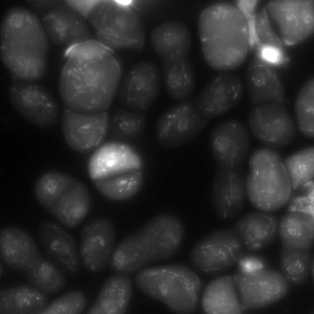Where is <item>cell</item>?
Returning <instances> with one entry per match:
<instances>
[{"label": "cell", "instance_id": "cell-1", "mask_svg": "<svg viewBox=\"0 0 314 314\" xmlns=\"http://www.w3.org/2000/svg\"><path fill=\"white\" fill-rule=\"evenodd\" d=\"M65 56L59 90L67 108L87 114L106 111L122 77L113 50L91 39L67 48Z\"/></svg>", "mask_w": 314, "mask_h": 314}, {"label": "cell", "instance_id": "cell-2", "mask_svg": "<svg viewBox=\"0 0 314 314\" xmlns=\"http://www.w3.org/2000/svg\"><path fill=\"white\" fill-rule=\"evenodd\" d=\"M199 32L205 60L212 68L228 71L241 65L251 46L249 21L238 5L218 2L202 13Z\"/></svg>", "mask_w": 314, "mask_h": 314}, {"label": "cell", "instance_id": "cell-3", "mask_svg": "<svg viewBox=\"0 0 314 314\" xmlns=\"http://www.w3.org/2000/svg\"><path fill=\"white\" fill-rule=\"evenodd\" d=\"M48 44L43 26L32 12L17 7L6 14L1 28V56L19 80L33 82L42 76Z\"/></svg>", "mask_w": 314, "mask_h": 314}, {"label": "cell", "instance_id": "cell-4", "mask_svg": "<svg viewBox=\"0 0 314 314\" xmlns=\"http://www.w3.org/2000/svg\"><path fill=\"white\" fill-rule=\"evenodd\" d=\"M184 235L183 226L178 219L169 214L159 215L119 243L112 252L110 268L117 274L137 273L174 255Z\"/></svg>", "mask_w": 314, "mask_h": 314}, {"label": "cell", "instance_id": "cell-5", "mask_svg": "<svg viewBox=\"0 0 314 314\" xmlns=\"http://www.w3.org/2000/svg\"><path fill=\"white\" fill-rule=\"evenodd\" d=\"M134 281L141 292L162 301L175 313L191 314L197 308L200 280L186 266L171 265L145 268L136 273Z\"/></svg>", "mask_w": 314, "mask_h": 314}, {"label": "cell", "instance_id": "cell-6", "mask_svg": "<svg viewBox=\"0 0 314 314\" xmlns=\"http://www.w3.org/2000/svg\"><path fill=\"white\" fill-rule=\"evenodd\" d=\"M247 195L260 211L271 212L283 207L290 198L292 186L279 155L268 148L258 149L249 160Z\"/></svg>", "mask_w": 314, "mask_h": 314}, {"label": "cell", "instance_id": "cell-7", "mask_svg": "<svg viewBox=\"0 0 314 314\" xmlns=\"http://www.w3.org/2000/svg\"><path fill=\"white\" fill-rule=\"evenodd\" d=\"M86 19L96 40L112 50L138 49L144 44L140 17L124 0H95Z\"/></svg>", "mask_w": 314, "mask_h": 314}, {"label": "cell", "instance_id": "cell-8", "mask_svg": "<svg viewBox=\"0 0 314 314\" xmlns=\"http://www.w3.org/2000/svg\"><path fill=\"white\" fill-rule=\"evenodd\" d=\"M244 251L235 231L224 229L211 233L197 243L191 251L190 259L197 271L216 276L237 264Z\"/></svg>", "mask_w": 314, "mask_h": 314}, {"label": "cell", "instance_id": "cell-9", "mask_svg": "<svg viewBox=\"0 0 314 314\" xmlns=\"http://www.w3.org/2000/svg\"><path fill=\"white\" fill-rule=\"evenodd\" d=\"M248 122L253 136L272 149L286 147L295 135L293 121L282 102L255 105L249 113Z\"/></svg>", "mask_w": 314, "mask_h": 314}, {"label": "cell", "instance_id": "cell-10", "mask_svg": "<svg viewBox=\"0 0 314 314\" xmlns=\"http://www.w3.org/2000/svg\"><path fill=\"white\" fill-rule=\"evenodd\" d=\"M161 77L154 63L140 62L122 76L117 93L121 106L138 113H145L151 106L160 89Z\"/></svg>", "mask_w": 314, "mask_h": 314}, {"label": "cell", "instance_id": "cell-11", "mask_svg": "<svg viewBox=\"0 0 314 314\" xmlns=\"http://www.w3.org/2000/svg\"><path fill=\"white\" fill-rule=\"evenodd\" d=\"M9 94L15 110L31 123L47 128L58 121L60 115L59 105L52 94L41 86L19 80L11 85Z\"/></svg>", "mask_w": 314, "mask_h": 314}, {"label": "cell", "instance_id": "cell-12", "mask_svg": "<svg viewBox=\"0 0 314 314\" xmlns=\"http://www.w3.org/2000/svg\"><path fill=\"white\" fill-rule=\"evenodd\" d=\"M232 277L243 312L274 304L289 289V284L282 274L268 268L251 274L237 272Z\"/></svg>", "mask_w": 314, "mask_h": 314}, {"label": "cell", "instance_id": "cell-13", "mask_svg": "<svg viewBox=\"0 0 314 314\" xmlns=\"http://www.w3.org/2000/svg\"><path fill=\"white\" fill-rule=\"evenodd\" d=\"M266 8L270 17L278 29L282 41L286 44L300 43L313 34V0H273Z\"/></svg>", "mask_w": 314, "mask_h": 314}, {"label": "cell", "instance_id": "cell-14", "mask_svg": "<svg viewBox=\"0 0 314 314\" xmlns=\"http://www.w3.org/2000/svg\"><path fill=\"white\" fill-rule=\"evenodd\" d=\"M244 86L240 78L229 71L217 73L196 96L193 101L198 114L207 121L220 116L240 102Z\"/></svg>", "mask_w": 314, "mask_h": 314}, {"label": "cell", "instance_id": "cell-15", "mask_svg": "<svg viewBox=\"0 0 314 314\" xmlns=\"http://www.w3.org/2000/svg\"><path fill=\"white\" fill-rule=\"evenodd\" d=\"M207 121L197 113L191 100L167 110L158 119L155 136L158 143L167 148L183 144L194 137L205 127Z\"/></svg>", "mask_w": 314, "mask_h": 314}, {"label": "cell", "instance_id": "cell-16", "mask_svg": "<svg viewBox=\"0 0 314 314\" xmlns=\"http://www.w3.org/2000/svg\"><path fill=\"white\" fill-rule=\"evenodd\" d=\"M109 113L87 114L67 108L63 111L62 128L65 138L74 150L81 153L98 147L108 132Z\"/></svg>", "mask_w": 314, "mask_h": 314}, {"label": "cell", "instance_id": "cell-17", "mask_svg": "<svg viewBox=\"0 0 314 314\" xmlns=\"http://www.w3.org/2000/svg\"><path fill=\"white\" fill-rule=\"evenodd\" d=\"M210 144L217 169L242 168L249 150L250 138L247 129L241 122L230 119L219 124L211 133Z\"/></svg>", "mask_w": 314, "mask_h": 314}, {"label": "cell", "instance_id": "cell-18", "mask_svg": "<svg viewBox=\"0 0 314 314\" xmlns=\"http://www.w3.org/2000/svg\"><path fill=\"white\" fill-rule=\"evenodd\" d=\"M115 238L114 226L106 218H96L84 226L79 249L81 262L86 270L98 273L105 268L110 261Z\"/></svg>", "mask_w": 314, "mask_h": 314}, {"label": "cell", "instance_id": "cell-19", "mask_svg": "<svg viewBox=\"0 0 314 314\" xmlns=\"http://www.w3.org/2000/svg\"><path fill=\"white\" fill-rule=\"evenodd\" d=\"M38 239L44 256L64 274L74 275L80 272L81 261L75 241L58 224L49 219L42 220Z\"/></svg>", "mask_w": 314, "mask_h": 314}, {"label": "cell", "instance_id": "cell-20", "mask_svg": "<svg viewBox=\"0 0 314 314\" xmlns=\"http://www.w3.org/2000/svg\"><path fill=\"white\" fill-rule=\"evenodd\" d=\"M247 196L246 179L242 168L217 169L212 185V201L218 217L225 221L237 218L243 209Z\"/></svg>", "mask_w": 314, "mask_h": 314}, {"label": "cell", "instance_id": "cell-21", "mask_svg": "<svg viewBox=\"0 0 314 314\" xmlns=\"http://www.w3.org/2000/svg\"><path fill=\"white\" fill-rule=\"evenodd\" d=\"M43 24L54 43L67 48L92 39L86 19L66 3L50 10L44 16Z\"/></svg>", "mask_w": 314, "mask_h": 314}, {"label": "cell", "instance_id": "cell-22", "mask_svg": "<svg viewBox=\"0 0 314 314\" xmlns=\"http://www.w3.org/2000/svg\"><path fill=\"white\" fill-rule=\"evenodd\" d=\"M246 81L249 97L255 105L271 102H282L285 90L274 66L256 56L248 64Z\"/></svg>", "mask_w": 314, "mask_h": 314}, {"label": "cell", "instance_id": "cell-23", "mask_svg": "<svg viewBox=\"0 0 314 314\" xmlns=\"http://www.w3.org/2000/svg\"><path fill=\"white\" fill-rule=\"evenodd\" d=\"M42 255L34 239L26 230L16 226L0 231V257L13 269L24 274L30 264Z\"/></svg>", "mask_w": 314, "mask_h": 314}, {"label": "cell", "instance_id": "cell-24", "mask_svg": "<svg viewBox=\"0 0 314 314\" xmlns=\"http://www.w3.org/2000/svg\"><path fill=\"white\" fill-rule=\"evenodd\" d=\"M278 220L270 212L249 213L241 218L234 231L241 240L247 252H254L270 245L278 234Z\"/></svg>", "mask_w": 314, "mask_h": 314}, {"label": "cell", "instance_id": "cell-25", "mask_svg": "<svg viewBox=\"0 0 314 314\" xmlns=\"http://www.w3.org/2000/svg\"><path fill=\"white\" fill-rule=\"evenodd\" d=\"M151 45L162 63L189 59L190 37L186 27L177 22H169L156 27L150 37Z\"/></svg>", "mask_w": 314, "mask_h": 314}, {"label": "cell", "instance_id": "cell-26", "mask_svg": "<svg viewBox=\"0 0 314 314\" xmlns=\"http://www.w3.org/2000/svg\"><path fill=\"white\" fill-rule=\"evenodd\" d=\"M131 153L125 144L110 142L100 145L90 157L88 171L93 182L129 172Z\"/></svg>", "mask_w": 314, "mask_h": 314}, {"label": "cell", "instance_id": "cell-27", "mask_svg": "<svg viewBox=\"0 0 314 314\" xmlns=\"http://www.w3.org/2000/svg\"><path fill=\"white\" fill-rule=\"evenodd\" d=\"M90 198L84 185L75 181L48 209L49 213L60 223L72 228L79 225L87 216Z\"/></svg>", "mask_w": 314, "mask_h": 314}, {"label": "cell", "instance_id": "cell-28", "mask_svg": "<svg viewBox=\"0 0 314 314\" xmlns=\"http://www.w3.org/2000/svg\"><path fill=\"white\" fill-rule=\"evenodd\" d=\"M132 283L127 275L117 274L104 283L87 314H123L126 311L132 291Z\"/></svg>", "mask_w": 314, "mask_h": 314}, {"label": "cell", "instance_id": "cell-29", "mask_svg": "<svg viewBox=\"0 0 314 314\" xmlns=\"http://www.w3.org/2000/svg\"><path fill=\"white\" fill-rule=\"evenodd\" d=\"M201 305L206 314H237L243 312L234 282L229 276L217 278L208 284Z\"/></svg>", "mask_w": 314, "mask_h": 314}, {"label": "cell", "instance_id": "cell-30", "mask_svg": "<svg viewBox=\"0 0 314 314\" xmlns=\"http://www.w3.org/2000/svg\"><path fill=\"white\" fill-rule=\"evenodd\" d=\"M47 294L32 285H20L0 292V314H41L48 305Z\"/></svg>", "mask_w": 314, "mask_h": 314}, {"label": "cell", "instance_id": "cell-31", "mask_svg": "<svg viewBox=\"0 0 314 314\" xmlns=\"http://www.w3.org/2000/svg\"><path fill=\"white\" fill-rule=\"evenodd\" d=\"M278 234L282 247L311 248L314 240L313 216L305 212H289L279 221Z\"/></svg>", "mask_w": 314, "mask_h": 314}, {"label": "cell", "instance_id": "cell-32", "mask_svg": "<svg viewBox=\"0 0 314 314\" xmlns=\"http://www.w3.org/2000/svg\"><path fill=\"white\" fill-rule=\"evenodd\" d=\"M164 86L169 96L177 102L188 100L195 86V77L189 59L162 63Z\"/></svg>", "mask_w": 314, "mask_h": 314}, {"label": "cell", "instance_id": "cell-33", "mask_svg": "<svg viewBox=\"0 0 314 314\" xmlns=\"http://www.w3.org/2000/svg\"><path fill=\"white\" fill-rule=\"evenodd\" d=\"M24 274L31 285L46 294L54 295L64 287V274L42 255L34 260Z\"/></svg>", "mask_w": 314, "mask_h": 314}, {"label": "cell", "instance_id": "cell-34", "mask_svg": "<svg viewBox=\"0 0 314 314\" xmlns=\"http://www.w3.org/2000/svg\"><path fill=\"white\" fill-rule=\"evenodd\" d=\"M280 262L281 273L289 284L294 285L306 280L313 264L310 248L282 247Z\"/></svg>", "mask_w": 314, "mask_h": 314}, {"label": "cell", "instance_id": "cell-35", "mask_svg": "<svg viewBox=\"0 0 314 314\" xmlns=\"http://www.w3.org/2000/svg\"><path fill=\"white\" fill-rule=\"evenodd\" d=\"M142 181L141 172L135 170L93 182L105 197L111 200L121 201L135 195L140 190Z\"/></svg>", "mask_w": 314, "mask_h": 314}, {"label": "cell", "instance_id": "cell-36", "mask_svg": "<svg viewBox=\"0 0 314 314\" xmlns=\"http://www.w3.org/2000/svg\"><path fill=\"white\" fill-rule=\"evenodd\" d=\"M75 181L72 177L62 173L47 172L42 174L36 183V197L42 206L48 210Z\"/></svg>", "mask_w": 314, "mask_h": 314}, {"label": "cell", "instance_id": "cell-37", "mask_svg": "<svg viewBox=\"0 0 314 314\" xmlns=\"http://www.w3.org/2000/svg\"><path fill=\"white\" fill-rule=\"evenodd\" d=\"M145 113H138L121 106L109 113L108 130L125 139L137 138L143 132L146 121Z\"/></svg>", "mask_w": 314, "mask_h": 314}, {"label": "cell", "instance_id": "cell-38", "mask_svg": "<svg viewBox=\"0 0 314 314\" xmlns=\"http://www.w3.org/2000/svg\"><path fill=\"white\" fill-rule=\"evenodd\" d=\"M295 113L300 132L309 138L314 136V79L311 78L299 90L295 104Z\"/></svg>", "mask_w": 314, "mask_h": 314}, {"label": "cell", "instance_id": "cell-39", "mask_svg": "<svg viewBox=\"0 0 314 314\" xmlns=\"http://www.w3.org/2000/svg\"><path fill=\"white\" fill-rule=\"evenodd\" d=\"M314 149L309 147L287 158L284 164L293 188L297 189L312 180L314 172Z\"/></svg>", "mask_w": 314, "mask_h": 314}, {"label": "cell", "instance_id": "cell-40", "mask_svg": "<svg viewBox=\"0 0 314 314\" xmlns=\"http://www.w3.org/2000/svg\"><path fill=\"white\" fill-rule=\"evenodd\" d=\"M85 296L74 291L59 298L48 305L41 314H79L86 305Z\"/></svg>", "mask_w": 314, "mask_h": 314}, {"label": "cell", "instance_id": "cell-41", "mask_svg": "<svg viewBox=\"0 0 314 314\" xmlns=\"http://www.w3.org/2000/svg\"><path fill=\"white\" fill-rule=\"evenodd\" d=\"M270 20L266 7H263L256 15L255 19L256 37L261 44L282 48V41L273 29Z\"/></svg>", "mask_w": 314, "mask_h": 314}, {"label": "cell", "instance_id": "cell-42", "mask_svg": "<svg viewBox=\"0 0 314 314\" xmlns=\"http://www.w3.org/2000/svg\"><path fill=\"white\" fill-rule=\"evenodd\" d=\"M254 252L244 253L237 263V272L248 274L254 273L267 268L265 259Z\"/></svg>", "mask_w": 314, "mask_h": 314}, {"label": "cell", "instance_id": "cell-43", "mask_svg": "<svg viewBox=\"0 0 314 314\" xmlns=\"http://www.w3.org/2000/svg\"><path fill=\"white\" fill-rule=\"evenodd\" d=\"M257 56L274 66L282 63L285 57L282 48L260 44L258 46Z\"/></svg>", "mask_w": 314, "mask_h": 314}, {"label": "cell", "instance_id": "cell-44", "mask_svg": "<svg viewBox=\"0 0 314 314\" xmlns=\"http://www.w3.org/2000/svg\"><path fill=\"white\" fill-rule=\"evenodd\" d=\"M27 2L32 8L39 12L54 8L63 3L59 0H29Z\"/></svg>", "mask_w": 314, "mask_h": 314}]
</instances>
